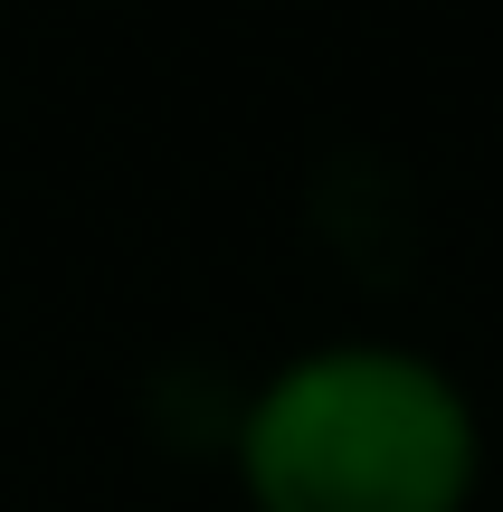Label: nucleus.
I'll return each instance as SVG.
<instances>
[{
	"mask_svg": "<svg viewBox=\"0 0 503 512\" xmlns=\"http://www.w3.org/2000/svg\"><path fill=\"white\" fill-rule=\"evenodd\" d=\"M228 475L247 512H475L485 408L437 351L342 332L238 389Z\"/></svg>",
	"mask_w": 503,
	"mask_h": 512,
	"instance_id": "nucleus-1",
	"label": "nucleus"
}]
</instances>
